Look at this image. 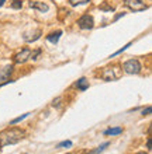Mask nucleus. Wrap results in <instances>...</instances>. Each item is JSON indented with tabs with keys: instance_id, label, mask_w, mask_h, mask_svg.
Masks as SVG:
<instances>
[{
	"instance_id": "nucleus-23",
	"label": "nucleus",
	"mask_w": 152,
	"mask_h": 154,
	"mask_svg": "<svg viewBox=\"0 0 152 154\" xmlns=\"http://www.w3.org/2000/svg\"><path fill=\"white\" fill-rule=\"evenodd\" d=\"M124 14H125V13H120V14H117V16L114 17V21H117V20H118V18H120V17H123Z\"/></svg>"
},
{
	"instance_id": "nucleus-10",
	"label": "nucleus",
	"mask_w": 152,
	"mask_h": 154,
	"mask_svg": "<svg viewBox=\"0 0 152 154\" xmlns=\"http://www.w3.org/2000/svg\"><path fill=\"white\" fill-rule=\"evenodd\" d=\"M41 29H35V31H34L33 32V37H28V35H27V34H25L24 37V41H27V42H34V41H37V39H40V38H41Z\"/></svg>"
},
{
	"instance_id": "nucleus-26",
	"label": "nucleus",
	"mask_w": 152,
	"mask_h": 154,
	"mask_svg": "<svg viewBox=\"0 0 152 154\" xmlns=\"http://www.w3.org/2000/svg\"><path fill=\"white\" fill-rule=\"evenodd\" d=\"M24 154H25V153H24Z\"/></svg>"
},
{
	"instance_id": "nucleus-3",
	"label": "nucleus",
	"mask_w": 152,
	"mask_h": 154,
	"mask_svg": "<svg viewBox=\"0 0 152 154\" xmlns=\"http://www.w3.org/2000/svg\"><path fill=\"white\" fill-rule=\"evenodd\" d=\"M124 4H125V7H128L132 11H142V10L148 8V6L141 0H124Z\"/></svg>"
},
{
	"instance_id": "nucleus-24",
	"label": "nucleus",
	"mask_w": 152,
	"mask_h": 154,
	"mask_svg": "<svg viewBox=\"0 0 152 154\" xmlns=\"http://www.w3.org/2000/svg\"><path fill=\"white\" fill-rule=\"evenodd\" d=\"M4 2H6V0H0V7H2V6L4 4Z\"/></svg>"
},
{
	"instance_id": "nucleus-14",
	"label": "nucleus",
	"mask_w": 152,
	"mask_h": 154,
	"mask_svg": "<svg viewBox=\"0 0 152 154\" xmlns=\"http://www.w3.org/2000/svg\"><path fill=\"white\" fill-rule=\"evenodd\" d=\"M30 115V112H27V114H24V115H21V116H18V118H16V119H13L11 122H10V125H16V123H18V122H21L23 119H25V118Z\"/></svg>"
},
{
	"instance_id": "nucleus-20",
	"label": "nucleus",
	"mask_w": 152,
	"mask_h": 154,
	"mask_svg": "<svg viewBox=\"0 0 152 154\" xmlns=\"http://www.w3.org/2000/svg\"><path fill=\"white\" fill-rule=\"evenodd\" d=\"M59 101H61V97H58L57 100H53V101H52V105L53 106H59Z\"/></svg>"
},
{
	"instance_id": "nucleus-21",
	"label": "nucleus",
	"mask_w": 152,
	"mask_h": 154,
	"mask_svg": "<svg viewBox=\"0 0 152 154\" xmlns=\"http://www.w3.org/2000/svg\"><path fill=\"white\" fill-rule=\"evenodd\" d=\"M149 114H151V106H148L147 109L142 111V115H149Z\"/></svg>"
},
{
	"instance_id": "nucleus-25",
	"label": "nucleus",
	"mask_w": 152,
	"mask_h": 154,
	"mask_svg": "<svg viewBox=\"0 0 152 154\" xmlns=\"http://www.w3.org/2000/svg\"><path fill=\"white\" fill-rule=\"evenodd\" d=\"M137 154H147V153H137Z\"/></svg>"
},
{
	"instance_id": "nucleus-18",
	"label": "nucleus",
	"mask_w": 152,
	"mask_h": 154,
	"mask_svg": "<svg viewBox=\"0 0 152 154\" xmlns=\"http://www.w3.org/2000/svg\"><path fill=\"white\" fill-rule=\"evenodd\" d=\"M128 46H131V42H128V44H127V45H125V46H123V48H121V49H118V51H117V52H115V53H113V55H111V56H110V57H114V56H115V55H120V53H123V52H124V51H125V49H127V48H128Z\"/></svg>"
},
{
	"instance_id": "nucleus-5",
	"label": "nucleus",
	"mask_w": 152,
	"mask_h": 154,
	"mask_svg": "<svg viewBox=\"0 0 152 154\" xmlns=\"http://www.w3.org/2000/svg\"><path fill=\"white\" fill-rule=\"evenodd\" d=\"M31 56V51L28 48H24L23 51H20L18 53H16V56H14V62L16 63H25V62L30 59Z\"/></svg>"
},
{
	"instance_id": "nucleus-8",
	"label": "nucleus",
	"mask_w": 152,
	"mask_h": 154,
	"mask_svg": "<svg viewBox=\"0 0 152 154\" xmlns=\"http://www.w3.org/2000/svg\"><path fill=\"white\" fill-rule=\"evenodd\" d=\"M76 87H78V90H80V91H86V90L89 88V80H87L86 77L79 79L78 83H76Z\"/></svg>"
},
{
	"instance_id": "nucleus-15",
	"label": "nucleus",
	"mask_w": 152,
	"mask_h": 154,
	"mask_svg": "<svg viewBox=\"0 0 152 154\" xmlns=\"http://www.w3.org/2000/svg\"><path fill=\"white\" fill-rule=\"evenodd\" d=\"M23 7V2L21 0H13L11 3V8H14V10H18V8Z\"/></svg>"
},
{
	"instance_id": "nucleus-12",
	"label": "nucleus",
	"mask_w": 152,
	"mask_h": 154,
	"mask_svg": "<svg viewBox=\"0 0 152 154\" xmlns=\"http://www.w3.org/2000/svg\"><path fill=\"white\" fill-rule=\"evenodd\" d=\"M123 132V128H111V129H107V130H104V134H120Z\"/></svg>"
},
{
	"instance_id": "nucleus-7",
	"label": "nucleus",
	"mask_w": 152,
	"mask_h": 154,
	"mask_svg": "<svg viewBox=\"0 0 152 154\" xmlns=\"http://www.w3.org/2000/svg\"><path fill=\"white\" fill-rule=\"evenodd\" d=\"M11 72H13V66L11 65H6L4 67H2V69H0V83L8 80V77H10Z\"/></svg>"
},
{
	"instance_id": "nucleus-4",
	"label": "nucleus",
	"mask_w": 152,
	"mask_h": 154,
	"mask_svg": "<svg viewBox=\"0 0 152 154\" xmlns=\"http://www.w3.org/2000/svg\"><path fill=\"white\" fill-rule=\"evenodd\" d=\"M78 25L80 29H92L93 25H95V21H93V17L89 16V14H85L78 20Z\"/></svg>"
},
{
	"instance_id": "nucleus-6",
	"label": "nucleus",
	"mask_w": 152,
	"mask_h": 154,
	"mask_svg": "<svg viewBox=\"0 0 152 154\" xmlns=\"http://www.w3.org/2000/svg\"><path fill=\"white\" fill-rule=\"evenodd\" d=\"M28 4H30V7H31V8H35V10H38V11H41V13H47L48 10H50V6H48L47 3H44V2L31 0Z\"/></svg>"
},
{
	"instance_id": "nucleus-22",
	"label": "nucleus",
	"mask_w": 152,
	"mask_h": 154,
	"mask_svg": "<svg viewBox=\"0 0 152 154\" xmlns=\"http://www.w3.org/2000/svg\"><path fill=\"white\" fill-rule=\"evenodd\" d=\"M147 149H148V150H151V149H152V147H151V137L147 140Z\"/></svg>"
},
{
	"instance_id": "nucleus-19",
	"label": "nucleus",
	"mask_w": 152,
	"mask_h": 154,
	"mask_svg": "<svg viewBox=\"0 0 152 154\" xmlns=\"http://www.w3.org/2000/svg\"><path fill=\"white\" fill-rule=\"evenodd\" d=\"M40 53H41V49H37L35 52L31 53V56H30V59H33V60H35V59L38 57V55H40Z\"/></svg>"
},
{
	"instance_id": "nucleus-2",
	"label": "nucleus",
	"mask_w": 152,
	"mask_h": 154,
	"mask_svg": "<svg viewBox=\"0 0 152 154\" xmlns=\"http://www.w3.org/2000/svg\"><path fill=\"white\" fill-rule=\"evenodd\" d=\"M123 69L127 74H138L141 72V63L137 59H130L124 63Z\"/></svg>"
},
{
	"instance_id": "nucleus-13",
	"label": "nucleus",
	"mask_w": 152,
	"mask_h": 154,
	"mask_svg": "<svg viewBox=\"0 0 152 154\" xmlns=\"http://www.w3.org/2000/svg\"><path fill=\"white\" fill-rule=\"evenodd\" d=\"M89 2L90 0H69V4L70 6H79V4H86Z\"/></svg>"
},
{
	"instance_id": "nucleus-16",
	"label": "nucleus",
	"mask_w": 152,
	"mask_h": 154,
	"mask_svg": "<svg viewBox=\"0 0 152 154\" xmlns=\"http://www.w3.org/2000/svg\"><path fill=\"white\" fill-rule=\"evenodd\" d=\"M108 144H110V143H108V142H106V143H103V144H100V146H99V147H97V149H96V150H95V151H93V153H95V154H99V153H102V151H103V150H104V149H106V147H107V146H108Z\"/></svg>"
},
{
	"instance_id": "nucleus-9",
	"label": "nucleus",
	"mask_w": 152,
	"mask_h": 154,
	"mask_svg": "<svg viewBox=\"0 0 152 154\" xmlns=\"http://www.w3.org/2000/svg\"><path fill=\"white\" fill-rule=\"evenodd\" d=\"M117 74H114V69H106L104 73H103V79L106 81H111V80H115L117 79Z\"/></svg>"
},
{
	"instance_id": "nucleus-1",
	"label": "nucleus",
	"mask_w": 152,
	"mask_h": 154,
	"mask_svg": "<svg viewBox=\"0 0 152 154\" xmlns=\"http://www.w3.org/2000/svg\"><path fill=\"white\" fill-rule=\"evenodd\" d=\"M25 132L20 128H8L0 133V147L8 146V144H16L24 137Z\"/></svg>"
},
{
	"instance_id": "nucleus-17",
	"label": "nucleus",
	"mask_w": 152,
	"mask_h": 154,
	"mask_svg": "<svg viewBox=\"0 0 152 154\" xmlns=\"http://www.w3.org/2000/svg\"><path fill=\"white\" fill-rule=\"evenodd\" d=\"M58 147H59V149H63V147H72V142H70V140H65V142H61L59 144H58Z\"/></svg>"
},
{
	"instance_id": "nucleus-11",
	"label": "nucleus",
	"mask_w": 152,
	"mask_h": 154,
	"mask_svg": "<svg viewBox=\"0 0 152 154\" xmlns=\"http://www.w3.org/2000/svg\"><path fill=\"white\" fill-rule=\"evenodd\" d=\"M61 35H62V31L52 32V34H50V35H47V41H50L51 44H57L58 41H59V38H61Z\"/></svg>"
}]
</instances>
